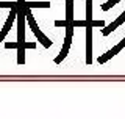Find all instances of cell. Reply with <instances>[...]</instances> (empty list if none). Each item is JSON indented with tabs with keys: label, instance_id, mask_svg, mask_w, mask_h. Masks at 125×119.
Segmentation results:
<instances>
[{
	"label": "cell",
	"instance_id": "6da1fadb",
	"mask_svg": "<svg viewBox=\"0 0 125 119\" xmlns=\"http://www.w3.org/2000/svg\"><path fill=\"white\" fill-rule=\"evenodd\" d=\"M17 10L19 8H16V10H11V13H10V17H8V21H6V24L3 25V28H2V31H0V42L3 41V38L8 35V31L11 30V27H13V22L16 21V17H17Z\"/></svg>",
	"mask_w": 125,
	"mask_h": 119
},
{
	"label": "cell",
	"instance_id": "7a4b0ae2",
	"mask_svg": "<svg viewBox=\"0 0 125 119\" xmlns=\"http://www.w3.org/2000/svg\"><path fill=\"white\" fill-rule=\"evenodd\" d=\"M86 63H92V27H88L86 30Z\"/></svg>",
	"mask_w": 125,
	"mask_h": 119
},
{
	"label": "cell",
	"instance_id": "3957f363",
	"mask_svg": "<svg viewBox=\"0 0 125 119\" xmlns=\"http://www.w3.org/2000/svg\"><path fill=\"white\" fill-rule=\"evenodd\" d=\"M124 22H125V11H124V13L120 14V16H119V17H117V19H116L114 22H111V24H109L108 27H105V28L102 30V35H103V36H108V35L111 33L113 30H116L117 27H119L120 24H124Z\"/></svg>",
	"mask_w": 125,
	"mask_h": 119
},
{
	"label": "cell",
	"instance_id": "277c9868",
	"mask_svg": "<svg viewBox=\"0 0 125 119\" xmlns=\"http://www.w3.org/2000/svg\"><path fill=\"white\" fill-rule=\"evenodd\" d=\"M34 36L38 38V41L41 42V44L44 46V47H50V46H52V41H50V39L47 38V36H45L44 33H42L41 30H36V31H34Z\"/></svg>",
	"mask_w": 125,
	"mask_h": 119
},
{
	"label": "cell",
	"instance_id": "5b68a950",
	"mask_svg": "<svg viewBox=\"0 0 125 119\" xmlns=\"http://www.w3.org/2000/svg\"><path fill=\"white\" fill-rule=\"evenodd\" d=\"M23 8H50V2H25Z\"/></svg>",
	"mask_w": 125,
	"mask_h": 119
},
{
	"label": "cell",
	"instance_id": "8992f818",
	"mask_svg": "<svg viewBox=\"0 0 125 119\" xmlns=\"http://www.w3.org/2000/svg\"><path fill=\"white\" fill-rule=\"evenodd\" d=\"M67 52H69V46H64V44H62V50L60 52V55H58V57L55 58V63H56V64H60L62 60L67 57Z\"/></svg>",
	"mask_w": 125,
	"mask_h": 119
},
{
	"label": "cell",
	"instance_id": "52a82bcc",
	"mask_svg": "<svg viewBox=\"0 0 125 119\" xmlns=\"http://www.w3.org/2000/svg\"><path fill=\"white\" fill-rule=\"evenodd\" d=\"M86 21L91 25V22H92V0H88V3H86Z\"/></svg>",
	"mask_w": 125,
	"mask_h": 119
},
{
	"label": "cell",
	"instance_id": "ba28073f",
	"mask_svg": "<svg viewBox=\"0 0 125 119\" xmlns=\"http://www.w3.org/2000/svg\"><path fill=\"white\" fill-rule=\"evenodd\" d=\"M72 5H73V0H67V24L73 22V14H72Z\"/></svg>",
	"mask_w": 125,
	"mask_h": 119
},
{
	"label": "cell",
	"instance_id": "9c48e42d",
	"mask_svg": "<svg viewBox=\"0 0 125 119\" xmlns=\"http://www.w3.org/2000/svg\"><path fill=\"white\" fill-rule=\"evenodd\" d=\"M119 2H120V0H108L106 3H103V5H102V10H103V11H108V10H111V8L114 6L116 3H119Z\"/></svg>",
	"mask_w": 125,
	"mask_h": 119
},
{
	"label": "cell",
	"instance_id": "30bf717a",
	"mask_svg": "<svg viewBox=\"0 0 125 119\" xmlns=\"http://www.w3.org/2000/svg\"><path fill=\"white\" fill-rule=\"evenodd\" d=\"M0 8H11V10H16L19 8L17 2H0Z\"/></svg>",
	"mask_w": 125,
	"mask_h": 119
},
{
	"label": "cell",
	"instance_id": "8fae6325",
	"mask_svg": "<svg viewBox=\"0 0 125 119\" xmlns=\"http://www.w3.org/2000/svg\"><path fill=\"white\" fill-rule=\"evenodd\" d=\"M124 47H125V38H124V39H122V41H120V42H119V44H117V46L114 47V49H111V50H113V52H114V55H116L117 52H120V50H122V49H124Z\"/></svg>",
	"mask_w": 125,
	"mask_h": 119
},
{
	"label": "cell",
	"instance_id": "7c38bea8",
	"mask_svg": "<svg viewBox=\"0 0 125 119\" xmlns=\"http://www.w3.org/2000/svg\"><path fill=\"white\" fill-rule=\"evenodd\" d=\"M5 47H6V49H17L19 44H17V42H5Z\"/></svg>",
	"mask_w": 125,
	"mask_h": 119
},
{
	"label": "cell",
	"instance_id": "4fadbf2b",
	"mask_svg": "<svg viewBox=\"0 0 125 119\" xmlns=\"http://www.w3.org/2000/svg\"><path fill=\"white\" fill-rule=\"evenodd\" d=\"M55 25H56V27H67L69 24H67V21H56Z\"/></svg>",
	"mask_w": 125,
	"mask_h": 119
},
{
	"label": "cell",
	"instance_id": "5bb4252c",
	"mask_svg": "<svg viewBox=\"0 0 125 119\" xmlns=\"http://www.w3.org/2000/svg\"><path fill=\"white\" fill-rule=\"evenodd\" d=\"M34 47H36L34 42H25V49H34Z\"/></svg>",
	"mask_w": 125,
	"mask_h": 119
}]
</instances>
